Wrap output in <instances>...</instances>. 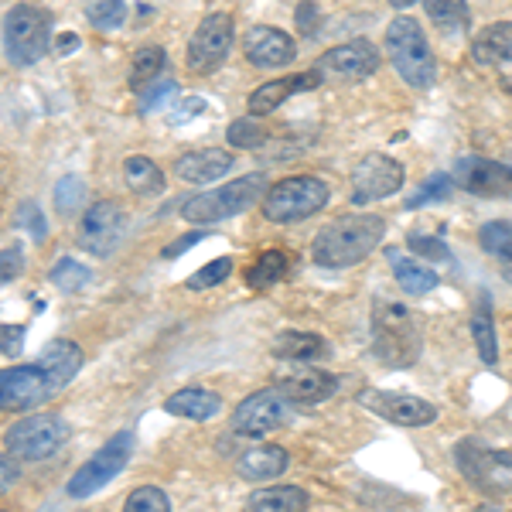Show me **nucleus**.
<instances>
[{"instance_id": "f257e3e1", "label": "nucleus", "mask_w": 512, "mask_h": 512, "mask_svg": "<svg viewBox=\"0 0 512 512\" xmlns=\"http://www.w3.org/2000/svg\"><path fill=\"white\" fill-rule=\"evenodd\" d=\"M386 219L376 212H352V216L332 219L328 226L318 229L311 243V260L325 270H349L359 267L369 253L383 243Z\"/></svg>"}, {"instance_id": "f03ea898", "label": "nucleus", "mask_w": 512, "mask_h": 512, "mask_svg": "<svg viewBox=\"0 0 512 512\" xmlns=\"http://www.w3.org/2000/svg\"><path fill=\"white\" fill-rule=\"evenodd\" d=\"M386 52H390V62L407 86L414 89H427L437 79V62L431 52V41H427L424 28H420L417 18H393L386 24V38H383Z\"/></svg>"}, {"instance_id": "7ed1b4c3", "label": "nucleus", "mask_w": 512, "mask_h": 512, "mask_svg": "<svg viewBox=\"0 0 512 512\" xmlns=\"http://www.w3.org/2000/svg\"><path fill=\"white\" fill-rule=\"evenodd\" d=\"M332 198L328 181H321L318 175H291L280 178L267 188L260 202V212L267 222L274 226H291V222H304L315 212H321Z\"/></svg>"}, {"instance_id": "20e7f679", "label": "nucleus", "mask_w": 512, "mask_h": 512, "mask_svg": "<svg viewBox=\"0 0 512 512\" xmlns=\"http://www.w3.org/2000/svg\"><path fill=\"white\" fill-rule=\"evenodd\" d=\"M263 178L260 171L253 175H243L239 181H229V185L216 188V192H202L181 202V219L192 222V226H212V222L233 219L239 212L253 209L256 202H263Z\"/></svg>"}, {"instance_id": "39448f33", "label": "nucleus", "mask_w": 512, "mask_h": 512, "mask_svg": "<svg viewBox=\"0 0 512 512\" xmlns=\"http://www.w3.org/2000/svg\"><path fill=\"white\" fill-rule=\"evenodd\" d=\"M373 352L386 366H414L420 355V328L410 308L403 304H376L373 315Z\"/></svg>"}, {"instance_id": "423d86ee", "label": "nucleus", "mask_w": 512, "mask_h": 512, "mask_svg": "<svg viewBox=\"0 0 512 512\" xmlns=\"http://www.w3.org/2000/svg\"><path fill=\"white\" fill-rule=\"evenodd\" d=\"M52 45V14L35 4H14L4 14V55L11 65L28 69L45 59Z\"/></svg>"}, {"instance_id": "0eeeda50", "label": "nucleus", "mask_w": 512, "mask_h": 512, "mask_svg": "<svg viewBox=\"0 0 512 512\" xmlns=\"http://www.w3.org/2000/svg\"><path fill=\"white\" fill-rule=\"evenodd\" d=\"M130 451H134V434L130 431L113 434L110 441H106L86 465H79L76 475L69 478V485H65L69 499H89V495H96L99 489H106V485L127 468Z\"/></svg>"}, {"instance_id": "6e6552de", "label": "nucleus", "mask_w": 512, "mask_h": 512, "mask_svg": "<svg viewBox=\"0 0 512 512\" xmlns=\"http://www.w3.org/2000/svg\"><path fill=\"white\" fill-rule=\"evenodd\" d=\"M69 441V424L62 414H35L24 417L7 431V451L21 461H48L55 458Z\"/></svg>"}, {"instance_id": "1a4fd4ad", "label": "nucleus", "mask_w": 512, "mask_h": 512, "mask_svg": "<svg viewBox=\"0 0 512 512\" xmlns=\"http://www.w3.org/2000/svg\"><path fill=\"white\" fill-rule=\"evenodd\" d=\"M233 41H236L233 14H226V11L205 14V18L198 21L192 41H188V55H185L188 72H195V76L216 72L219 65L229 59V52H233Z\"/></svg>"}, {"instance_id": "9d476101", "label": "nucleus", "mask_w": 512, "mask_h": 512, "mask_svg": "<svg viewBox=\"0 0 512 512\" xmlns=\"http://www.w3.org/2000/svg\"><path fill=\"white\" fill-rule=\"evenodd\" d=\"M294 420V400L280 386L256 390L246 400H239L233 410V431L243 437H260L270 431H280Z\"/></svg>"}, {"instance_id": "9b49d317", "label": "nucleus", "mask_w": 512, "mask_h": 512, "mask_svg": "<svg viewBox=\"0 0 512 512\" xmlns=\"http://www.w3.org/2000/svg\"><path fill=\"white\" fill-rule=\"evenodd\" d=\"M403 178H407V171H403V164L390 158V154H366V158L355 161L352 175H349V198L352 205H373V202H383V198L396 195L403 188Z\"/></svg>"}, {"instance_id": "f8f14e48", "label": "nucleus", "mask_w": 512, "mask_h": 512, "mask_svg": "<svg viewBox=\"0 0 512 512\" xmlns=\"http://www.w3.org/2000/svg\"><path fill=\"white\" fill-rule=\"evenodd\" d=\"M379 48L369 38H355L345 45L328 48L321 59L311 65L325 82H362L379 72Z\"/></svg>"}, {"instance_id": "ddd939ff", "label": "nucleus", "mask_w": 512, "mask_h": 512, "mask_svg": "<svg viewBox=\"0 0 512 512\" xmlns=\"http://www.w3.org/2000/svg\"><path fill=\"white\" fill-rule=\"evenodd\" d=\"M123 233H127V212L110 198H99L82 216L76 239L89 256H110L123 243Z\"/></svg>"}, {"instance_id": "4468645a", "label": "nucleus", "mask_w": 512, "mask_h": 512, "mask_svg": "<svg viewBox=\"0 0 512 512\" xmlns=\"http://www.w3.org/2000/svg\"><path fill=\"white\" fill-rule=\"evenodd\" d=\"M55 393L52 376L41 369V362L35 366H11L0 373V407L24 414V410H35L38 403H45Z\"/></svg>"}, {"instance_id": "2eb2a0df", "label": "nucleus", "mask_w": 512, "mask_h": 512, "mask_svg": "<svg viewBox=\"0 0 512 512\" xmlns=\"http://www.w3.org/2000/svg\"><path fill=\"white\" fill-rule=\"evenodd\" d=\"M359 403L373 410L376 417L390 420L396 427H427L437 420V407L431 400H420L410 393H390V390H362Z\"/></svg>"}, {"instance_id": "dca6fc26", "label": "nucleus", "mask_w": 512, "mask_h": 512, "mask_svg": "<svg viewBox=\"0 0 512 512\" xmlns=\"http://www.w3.org/2000/svg\"><path fill=\"white\" fill-rule=\"evenodd\" d=\"M274 386H280L297 403H325L338 393V376L328 369H318L311 362H287L280 373H274Z\"/></svg>"}, {"instance_id": "f3484780", "label": "nucleus", "mask_w": 512, "mask_h": 512, "mask_svg": "<svg viewBox=\"0 0 512 512\" xmlns=\"http://www.w3.org/2000/svg\"><path fill=\"white\" fill-rule=\"evenodd\" d=\"M243 55L253 69H287L297 59V41L270 24H253L243 35Z\"/></svg>"}, {"instance_id": "a211bd4d", "label": "nucleus", "mask_w": 512, "mask_h": 512, "mask_svg": "<svg viewBox=\"0 0 512 512\" xmlns=\"http://www.w3.org/2000/svg\"><path fill=\"white\" fill-rule=\"evenodd\" d=\"M454 181H458L465 192L482 195V198H499L512 195V168L502 161L489 158H461L454 168Z\"/></svg>"}, {"instance_id": "6ab92c4d", "label": "nucleus", "mask_w": 512, "mask_h": 512, "mask_svg": "<svg viewBox=\"0 0 512 512\" xmlns=\"http://www.w3.org/2000/svg\"><path fill=\"white\" fill-rule=\"evenodd\" d=\"M321 79L315 69L301 72V76H291V79H270L263 82V86H256L250 96H246V110L253 113V117H267V113L280 110V106L287 103L294 93H308V89H318Z\"/></svg>"}, {"instance_id": "aec40b11", "label": "nucleus", "mask_w": 512, "mask_h": 512, "mask_svg": "<svg viewBox=\"0 0 512 512\" xmlns=\"http://www.w3.org/2000/svg\"><path fill=\"white\" fill-rule=\"evenodd\" d=\"M233 154L219 151V147H205V151L181 154L175 161V175L181 181H192V185H205V181H219L233 171Z\"/></svg>"}, {"instance_id": "412c9836", "label": "nucleus", "mask_w": 512, "mask_h": 512, "mask_svg": "<svg viewBox=\"0 0 512 512\" xmlns=\"http://www.w3.org/2000/svg\"><path fill=\"white\" fill-rule=\"evenodd\" d=\"M472 62L485 69L512 65V21H495L472 38Z\"/></svg>"}, {"instance_id": "4be33fe9", "label": "nucleus", "mask_w": 512, "mask_h": 512, "mask_svg": "<svg viewBox=\"0 0 512 512\" xmlns=\"http://www.w3.org/2000/svg\"><path fill=\"white\" fill-rule=\"evenodd\" d=\"M291 465V454L277 444H256L246 454H239L236 472L246 478V482H270V478H280Z\"/></svg>"}, {"instance_id": "5701e85b", "label": "nucleus", "mask_w": 512, "mask_h": 512, "mask_svg": "<svg viewBox=\"0 0 512 512\" xmlns=\"http://www.w3.org/2000/svg\"><path fill=\"white\" fill-rule=\"evenodd\" d=\"M41 369H45L48 376H52L55 390H62V386H69L72 379L79 376L82 369V349L76 342H69V338H55V342H48V349L38 355Z\"/></svg>"}, {"instance_id": "b1692460", "label": "nucleus", "mask_w": 512, "mask_h": 512, "mask_svg": "<svg viewBox=\"0 0 512 512\" xmlns=\"http://www.w3.org/2000/svg\"><path fill=\"white\" fill-rule=\"evenodd\" d=\"M454 465H458V472L475 485H489L492 472H499L495 451L485 448L478 437H461V441L454 444Z\"/></svg>"}, {"instance_id": "393cba45", "label": "nucleus", "mask_w": 512, "mask_h": 512, "mask_svg": "<svg viewBox=\"0 0 512 512\" xmlns=\"http://www.w3.org/2000/svg\"><path fill=\"white\" fill-rule=\"evenodd\" d=\"M164 410L185 420H212L222 410V396L216 390H202V386H188L164 400Z\"/></svg>"}, {"instance_id": "a878e982", "label": "nucleus", "mask_w": 512, "mask_h": 512, "mask_svg": "<svg viewBox=\"0 0 512 512\" xmlns=\"http://www.w3.org/2000/svg\"><path fill=\"white\" fill-rule=\"evenodd\" d=\"M270 352L277 355V359H284V362H318V359H325L328 352V342L321 335L315 332H280L274 338V345H270Z\"/></svg>"}, {"instance_id": "bb28decb", "label": "nucleus", "mask_w": 512, "mask_h": 512, "mask_svg": "<svg viewBox=\"0 0 512 512\" xmlns=\"http://www.w3.org/2000/svg\"><path fill=\"white\" fill-rule=\"evenodd\" d=\"M291 263L294 256L284 253V250H267L260 253L256 260L250 263V267L243 270V280L250 291H270V287H277L280 280H284L287 274H291Z\"/></svg>"}, {"instance_id": "cd10ccee", "label": "nucleus", "mask_w": 512, "mask_h": 512, "mask_svg": "<svg viewBox=\"0 0 512 512\" xmlns=\"http://www.w3.org/2000/svg\"><path fill=\"white\" fill-rule=\"evenodd\" d=\"M386 260H390V267H393L396 284H400L407 294H414V297L431 294V291H437V284H441L437 270L424 267L420 260H407V256H400L396 250H386Z\"/></svg>"}, {"instance_id": "c85d7f7f", "label": "nucleus", "mask_w": 512, "mask_h": 512, "mask_svg": "<svg viewBox=\"0 0 512 512\" xmlns=\"http://www.w3.org/2000/svg\"><path fill=\"white\" fill-rule=\"evenodd\" d=\"M311 495L304 489H297V485H267V489H256L250 492V499H246V506L250 509H263V512H301L308 509Z\"/></svg>"}, {"instance_id": "c756f323", "label": "nucleus", "mask_w": 512, "mask_h": 512, "mask_svg": "<svg viewBox=\"0 0 512 512\" xmlns=\"http://www.w3.org/2000/svg\"><path fill=\"white\" fill-rule=\"evenodd\" d=\"M123 178H127L130 192L140 195V198H154V195H161L164 188H168L164 171L151 158H144V154H134V158L123 161Z\"/></svg>"}, {"instance_id": "7c9ffc66", "label": "nucleus", "mask_w": 512, "mask_h": 512, "mask_svg": "<svg viewBox=\"0 0 512 512\" xmlns=\"http://www.w3.org/2000/svg\"><path fill=\"white\" fill-rule=\"evenodd\" d=\"M164 62H168V55H164L161 45L137 48L134 59H130V89L140 93V89L154 86V82L164 76Z\"/></svg>"}, {"instance_id": "2f4dec72", "label": "nucleus", "mask_w": 512, "mask_h": 512, "mask_svg": "<svg viewBox=\"0 0 512 512\" xmlns=\"http://www.w3.org/2000/svg\"><path fill=\"white\" fill-rule=\"evenodd\" d=\"M424 11L434 28H441L444 35H458V31H465L472 24L468 0H424Z\"/></svg>"}, {"instance_id": "473e14b6", "label": "nucleus", "mask_w": 512, "mask_h": 512, "mask_svg": "<svg viewBox=\"0 0 512 512\" xmlns=\"http://www.w3.org/2000/svg\"><path fill=\"white\" fill-rule=\"evenodd\" d=\"M472 338H475L478 359H482L485 366H495V362H499V335H495L489 297H482V308H475V315H472Z\"/></svg>"}, {"instance_id": "72a5a7b5", "label": "nucleus", "mask_w": 512, "mask_h": 512, "mask_svg": "<svg viewBox=\"0 0 512 512\" xmlns=\"http://www.w3.org/2000/svg\"><path fill=\"white\" fill-rule=\"evenodd\" d=\"M52 202H55V212L62 219H72L79 216V209L86 205V181L79 175H65L52 192Z\"/></svg>"}, {"instance_id": "f704fd0d", "label": "nucleus", "mask_w": 512, "mask_h": 512, "mask_svg": "<svg viewBox=\"0 0 512 512\" xmlns=\"http://www.w3.org/2000/svg\"><path fill=\"white\" fill-rule=\"evenodd\" d=\"M48 277H52V284L59 287V291H69V294H76V291H82V287L93 284V270H89L86 263L72 260V256H62Z\"/></svg>"}, {"instance_id": "c9c22d12", "label": "nucleus", "mask_w": 512, "mask_h": 512, "mask_svg": "<svg viewBox=\"0 0 512 512\" xmlns=\"http://www.w3.org/2000/svg\"><path fill=\"white\" fill-rule=\"evenodd\" d=\"M226 140L229 147H236V151H253V147H260L263 140H267V127L260 123V117H239L226 127Z\"/></svg>"}, {"instance_id": "e433bc0d", "label": "nucleus", "mask_w": 512, "mask_h": 512, "mask_svg": "<svg viewBox=\"0 0 512 512\" xmlns=\"http://www.w3.org/2000/svg\"><path fill=\"white\" fill-rule=\"evenodd\" d=\"M86 21L96 31H117L127 21V0H89Z\"/></svg>"}, {"instance_id": "4c0bfd02", "label": "nucleus", "mask_w": 512, "mask_h": 512, "mask_svg": "<svg viewBox=\"0 0 512 512\" xmlns=\"http://www.w3.org/2000/svg\"><path fill=\"white\" fill-rule=\"evenodd\" d=\"M451 192H454V175H444V171H437V175L427 178L424 185H420L417 192L407 198V209L414 212V209H420V205L444 202V198H451Z\"/></svg>"}, {"instance_id": "58836bf2", "label": "nucleus", "mask_w": 512, "mask_h": 512, "mask_svg": "<svg viewBox=\"0 0 512 512\" xmlns=\"http://www.w3.org/2000/svg\"><path fill=\"white\" fill-rule=\"evenodd\" d=\"M229 274H233V260H229V256H219V260L205 263L202 270H195V274L185 280V287L188 291H209V287H219Z\"/></svg>"}, {"instance_id": "ea45409f", "label": "nucleus", "mask_w": 512, "mask_h": 512, "mask_svg": "<svg viewBox=\"0 0 512 512\" xmlns=\"http://www.w3.org/2000/svg\"><path fill=\"white\" fill-rule=\"evenodd\" d=\"M478 243H482V250L489 256H502L512 246V222H485L482 229H478Z\"/></svg>"}, {"instance_id": "a19ab883", "label": "nucleus", "mask_w": 512, "mask_h": 512, "mask_svg": "<svg viewBox=\"0 0 512 512\" xmlns=\"http://www.w3.org/2000/svg\"><path fill=\"white\" fill-rule=\"evenodd\" d=\"M14 229L28 233L38 246L48 239V222H45V216H41V209L35 202H21L18 205V212H14Z\"/></svg>"}, {"instance_id": "79ce46f5", "label": "nucleus", "mask_w": 512, "mask_h": 512, "mask_svg": "<svg viewBox=\"0 0 512 512\" xmlns=\"http://www.w3.org/2000/svg\"><path fill=\"white\" fill-rule=\"evenodd\" d=\"M127 509L130 512H168L171 502H168V495L161 489H154V485H140V489L127 495Z\"/></svg>"}, {"instance_id": "37998d69", "label": "nucleus", "mask_w": 512, "mask_h": 512, "mask_svg": "<svg viewBox=\"0 0 512 512\" xmlns=\"http://www.w3.org/2000/svg\"><path fill=\"white\" fill-rule=\"evenodd\" d=\"M407 246H410V250H414L417 256H424V260H434V263L451 260V250H448V243H444L441 236L410 233V236H407Z\"/></svg>"}, {"instance_id": "c03bdc74", "label": "nucleus", "mask_w": 512, "mask_h": 512, "mask_svg": "<svg viewBox=\"0 0 512 512\" xmlns=\"http://www.w3.org/2000/svg\"><path fill=\"white\" fill-rule=\"evenodd\" d=\"M178 96V82L175 79H158L154 86H147L144 89V99H140V113H151V110H158V106H164L168 99H175Z\"/></svg>"}, {"instance_id": "a18cd8bd", "label": "nucleus", "mask_w": 512, "mask_h": 512, "mask_svg": "<svg viewBox=\"0 0 512 512\" xmlns=\"http://www.w3.org/2000/svg\"><path fill=\"white\" fill-rule=\"evenodd\" d=\"M0 263H4V267H0V280H4V284H14V280L24 274V253H21V246L18 243L4 246V253H0Z\"/></svg>"}, {"instance_id": "49530a36", "label": "nucleus", "mask_w": 512, "mask_h": 512, "mask_svg": "<svg viewBox=\"0 0 512 512\" xmlns=\"http://www.w3.org/2000/svg\"><path fill=\"white\" fill-rule=\"evenodd\" d=\"M318 21H321V11H318L315 0H301V4H297V11H294L297 31H301L304 38H311L318 31Z\"/></svg>"}, {"instance_id": "de8ad7c7", "label": "nucleus", "mask_w": 512, "mask_h": 512, "mask_svg": "<svg viewBox=\"0 0 512 512\" xmlns=\"http://www.w3.org/2000/svg\"><path fill=\"white\" fill-rule=\"evenodd\" d=\"M198 113H205V99L202 96H188V99H181V106L171 110L168 123H171V127H181V123H188L192 117H198Z\"/></svg>"}, {"instance_id": "09e8293b", "label": "nucleus", "mask_w": 512, "mask_h": 512, "mask_svg": "<svg viewBox=\"0 0 512 512\" xmlns=\"http://www.w3.org/2000/svg\"><path fill=\"white\" fill-rule=\"evenodd\" d=\"M205 236H209V233H205V229H192V233H185L181 239H175V243H168V246H164L161 256H164V260H175V256H181V253H188V250H192L195 243H202Z\"/></svg>"}, {"instance_id": "8fccbe9b", "label": "nucleus", "mask_w": 512, "mask_h": 512, "mask_svg": "<svg viewBox=\"0 0 512 512\" xmlns=\"http://www.w3.org/2000/svg\"><path fill=\"white\" fill-rule=\"evenodd\" d=\"M0 338H4L0 352H4L7 359H14V355L24 349V325H4L0 328Z\"/></svg>"}, {"instance_id": "3c124183", "label": "nucleus", "mask_w": 512, "mask_h": 512, "mask_svg": "<svg viewBox=\"0 0 512 512\" xmlns=\"http://www.w3.org/2000/svg\"><path fill=\"white\" fill-rule=\"evenodd\" d=\"M14 458H18V454H11V451L0 458V492H11V485L18 482V465H14Z\"/></svg>"}, {"instance_id": "603ef678", "label": "nucleus", "mask_w": 512, "mask_h": 512, "mask_svg": "<svg viewBox=\"0 0 512 512\" xmlns=\"http://www.w3.org/2000/svg\"><path fill=\"white\" fill-rule=\"evenodd\" d=\"M79 48V35H62L59 41H55V52L59 55H72Z\"/></svg>"}, {"instance_id": "864d4df0", "label": "nucleus", "mask_w": 512, "mask_h": 512, "mask_svg": "<svg viewBox=\"0 0 512 512\" xmlns=\"http://www.w3.org/2000/svg\"><path fill=\"white\" fill-rule=\"evenodd\" d=\"M495 260H499V274L512 284V246H509V250L502 253V256H495Z\"/></svg>"}, {"instance_id": "5fc2aeb1", "label": "nucleus", "mask_w": 512, "mask_h": 512, "mask_svg": "<svg viewBox=\"0 0 512 512\" xmlns=\"http://www.w3.org/2000/svg\"><path fill=\"white\" fill-rule=\"evenodd\" d=\"M495 465H499V468H512V451H495Z\"/></svg>"}, {"instance_id": "6e6d98bb", "label": "nucleus", "mask_w": 512, "mask_h": 512, "mask_svg": "<svg viewBox=\"0 0 512 512\" xmlns=\"http://www.w3.org/2000/svg\"><path fill=\"white\" fill-rule=\"evenodd\" d=\"M417 0H390V7H396V11H407V7H414Z\"/></svg>"}, {"instance_id": "4d7b16f0", "label": "nucleus", "mask_w": 512, "mask_h": 512, "mask_svg": "<svg viewBox=\"0 0 512 512\" xmlns=\"http://www.w3.org/2000/svg\"><path fill=\"white\" fill-rule=\"evenodd\" d=\"M499 86L512 96V72H509V76H502V79H499Z\"/></svg>"}]
</instances>
